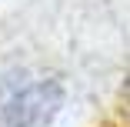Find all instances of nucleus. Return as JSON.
<instances>
[{
	"instance_id": "f257e3e1",
	"label": "nucleus",
	"mask_w": 130,
	"mask_h": 127,
	"mask_svg": "<svg viewBox=\"0 0 130 127\" xmlns=\"http://www.w3.org/2000/svg\"><path fill=\"white\" fill-rule=\"evenodd\" d=\"M63 100L57 80H30L0 100V127H47Z\"/></svg>"
}]
</instances>
